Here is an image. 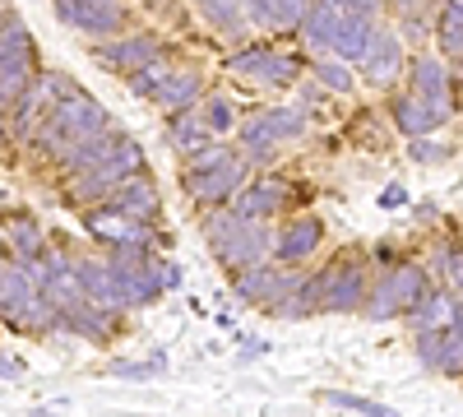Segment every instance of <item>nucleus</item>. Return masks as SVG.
I'll return each instance as SVG.
<instances>
[{
	"label": "nucleus",
	"instance_id": "obj_1",
	"mask_svg": "<svg viewBox=\"0 0 463 417\" xmlns=\"http://www.w3.org/2000/svg\"><path fill=\"white\" fill-rule=\"evenodd\" d=\"M102 130H111L107 107L93 93H84V89H70L65 98H56V107L47 111V121L28 135V148L56 163L65 148L84 144V139H98Z\"/></svg>",
	"mask_w": 463,
	"mask_h": 417
},
{
	"label": "nucleus",
	"instance_id": "obj_2",
	"mask_svg": "<svg viewBox=\"0 0 463 417\" xmlns=\"http://www.w3.org/2000/svg\"><path fill=\"white\" fill-rule=\"evenodd\" d=\"M135 172H144V148H139V139H130V135L121 130V135H116V144L107 148L93 167L65 176V200L80 204V209L102 204L116 185H121L126 176H135Z\"/></svg>",
	"mask_w": 463,
	"mask_h": 417
},
{
	"label": "nucleus",
	"instance_id": "obj_3",
	"mask_svg": "<svg viewBox=\"0 0 463 417\" xmlns=\"http://www.w3.org/2000/svg\"><path fill=\"white\" fill-rule=\"evenodd\" d=\"M237 135H241L246 163H250V167H255V163L269 167V163H274V148H279V144L306 135V111H301V107H269V111H255L250 121L237 126Z\"/></svg>",
	"mask_w": 463,
	"mask_h": 417
},
{
	"label": "nucleus",
	"instance_id": "obj_4",
	"mask_svg": "<svg viewBox=\"0 0 463 417\" xmlns=\"http://www.w3.org/2000/svg\"><path fill=\"white\" fill-rule=\"evenodd\" d=\"M427 288H431V279H427V270H421V264H390V270L375 279V288H366L362 311H366L371 320H394V316H403Z\"/></svg>",
	"mask_w": 463,
	"mask_h": 417
},
{
	"label": "nucleus",
	"instance_id": "obj_5",
	"mask_svg": "<svg viewBox=\"0 0 463 417\" xmlns=\"http://www.w3.org/2000/svg\"><path fill=\"white\" fill-rule=\"evenodd\" d=\"M227 74H241L246 84H264V89H292L301 80V61L288 56V52H274L269 43H246L241 52H232L222 61Z\"/></svg>",
	"mask_w": 463,
	"mask_h": 417
},
{
	"label": "nucleus",
	"instance_id": "obj_6",
	"mask_svg": "<svg viewBox=\"0 0 463 417\" xmlns=\"http://www.w3.org/2000/svg\"><path fill=\"white\" fill-rule=\"evenodd\" d=\"M246 176H250V163H246V154L237 148L232 158H222L213 167H200V172H185L181 167V191L195 200L200 209H213V204H232V195L246 185Z\"/></svg>",
	"mask_w": 463,
	"mask_h": 417
},
{
	"label": "nucleus",
	"instance_id": "obj_7",
	"mask_svg": "<svg viewBox=\"0 0 463 417\" xmlns=\"http://www.w3.org/2000/svg\"><path fill=\"white\" fill-rule=\"evenodd\" d=\"M297 279L301 274H288L279 260H260L232 274V292H237L241 307H274V301H283L297 288Z\"/></svg>",
	"mask_w": 463,
	"mask_h": 417
},
{
	"label": "nucleus",
	"instance_id": "obj_8",
	"mask_svg": "<svg viewBox=\"0 0 463 417\" xmlns=\"http://www.w3.org/2000/svg\"><path fill=\"white\" fill-rule=\"evenodd\" d=\"M209 251H213V260L222 264L227 274H237V270H246V264L274 260V227H264V218H241L237 232L222 237Z\"/></svg>",
	"mask_w": 463,
	"mask_h": 417
},
{
	"label": "nucleus",
	"instance_id": "obj_9",
	"mask_svg": "<svg viewBox=\"0 0 463 417\" xmlns=\"http://www.w3.org/2000/svg\"><path fill=\"white\" fill-rule=\"evenodd\" d=\"M417 362L427 371H445V375H463V307L449 316V325L440 329H417L412 338Z\"/></svg>",
	"mask_w": 463,
	"mask_h": 417
},
{
	"label": "nucleus",
	"instance_id": "obj_10",
	"mask_svg": "<svg viewBox=\"0 0 463 417\" xmlns=\"http://www.w3.org/2000/svg\"><path fill=\"white\" fill-rule=\"evenodd\" d=\"M56 19L74 33H89V37H111L126 28V5L121 0H52Z\"/></svg>",
	"mask_w": 463,
	"mask_h": 417
},
{
	"label": "nucleus",
	"instance_id": "obj_11",
	"mask_svg": "<svg viewBox=\"0 0 463 417\" xmlns=\"http://www.w3.org/2000/svg\"><path fill=\"white\" fill-rule=\"evenodd\" d=\"M163 56H167V47L153 33H126V37H116V43L93 47V61L102 70H111V74H121V80L135 74L139 65H148V61H163Z\"/></svg>",
	"mask_w": 463,
	"mask_h": 417
},
{
	"label": "nucleus",
	"instance_id": "obj_12",
	"mask_svg": "<svg viewBox=\"0 0 463 417\" xmlns=\"http://www.w3.org/2000/svg\"><path fill=\"white\" fill-rule=\"evenodd\" d=\"M288 200H292V181H283L274 172H260V176H246V185L232 195V209H237L241 218H264L269 223L274 213L288 209Z\"/></svg>",
	"mask_w": 463,
	"mask_h": 417
},
{
	"label": "nucleus",
	"instance_id": "obj_13",
	"mask_svg": "<svg viewBox=\"0 0 463 417\" xmlns=\"http://www.w3.org/2000/svg\"><path fill=\"white\" fill-rule=\"evenodd\" d=\"M107 204L116 209V213H126V218H135V223H153L158 218V209H163V195H158V181H153V172L144 167V172H135V176H126L116 191L107 195Z\"/></svg>",
	"mask_w": 463,
	"mask_h": 417
},
{
	"label": "nucleus",
	"instance_id": "obj_14",
	"mask_svg": "<svg viewBox=\"0 0 463 417\" xmlns=\"http://www.w3.org/2000/svg\"><path fill=\"white\" fill-rule=\"evenodd\" d=\"M362 301H366V264H362V260L329 264V279H325L320 311H357Z\"/></svg>",
	"mask_w": 463,
	"mask_h": 417
},
{
	"label": "nucleus",
	"instance_id": "obj_15",
	"mask_svg": "<svg viewBox=\"0 0 463 417\" xmlns=\"http://www.w3.org/2000/svg\"><path fill=\"white\" fill-rule=\"evenodd\" d=\"M320 246H325V223L311 218V213H297L288 227L274 232V260L279 264H301V260H311Z\"/></svg>",
	"mask_w": 463,
	"mask_h": 417
},
{
	"label": "nucleus",
	"instance_id": "obj_16",
	"mask_svg": "<svg viewBox=\"0 0 463 417\" xmlns=\"http://www.w3.org/2000/svg\"><path fill=\"white\" fill-rule=\"evenodd\" d=\"M357 65H362V74H366V84H375V89L394 84V80H399V70H403V43H399V33L375 28L371 47H366V56H362Z\"/></svg>",
	"mask_w": 463,
	"mask_h": 417
},
{
	"label": "nucleus",
	"instance_id": "obj_17",
	"mask_svg": "<svg viewBox=\"0 0 463 417\" xmlns=\"http://www.w3.org/2000/svg\"><path fill=\"white\" fill-rule=\"evenodd\" d=\"M33 292H37V283H33V274L24 270V260L0 255V325H10V320L28 307Z\"/></svg>",
	"mask_w": 463,
	"mask_h": 417
},
{
	"label": "nucleus",
	"instance_id": "obj_18",
	"mask_svg": "<svg viewBox=\"0 0 463 417\" xmlns=\"http://www.w3.org/2000/svg\"><path fill=\"white\" fill-rule=\"evenodd\" d=\"M200 98H204V74H200V70H176V65L163 74L158 93H153V102H158L163 111H185V107H200Z\"/></svg>",
	"mask_w": 463,
	"mask_h": 417
},
{
	"label": "nucleus",
	"instance_id": "obj_19",
	"mask_svg": "<svg viewBox=\"0 0 463 417\" xmlns=\"http://www.w3.org/2000/svg\"><path fill=\"white\" fill-rule=\"evenodd\" d=\"M371 37H375V14H357V10H343L338 28H334V56L338 61H362L366 47H371Z\"/></svg>",
	"mask_w": 463,
	"mask_h": 417
},
{
	"label": "nucleus",
	"instance_id": "obj_20",
	"mask_svg": "<svg viewBox=\"0 0 463 417\" xmlns=\"http://www.w3.org/2000/svg\"><path fill=\"white\" fill-rule=\"evenodd\" d=\"M412 93L449 117V74H445L440 56H417L412 61Z\"/></svg>",
	"mask_w": 463,
	"mask_h": 417
},
{
	"label": "nucleus",
	"instance_id": "obj_21",
	"mask_svg": "<svg viewBox=\"0 0 463 417\" xmlns=\"http://www.w3.org/2000/svg\"><path fill=\"white\" fill-rule=\"evenodd\" d=\"M390 111H394V130H399V135H408V139H412V135H431V130H440V126L449 121L445 111H436L431 102H421L417 93L394 98V107H390Z\"/></svg>",
	"mask_w": 463,
	"mask_h": 417
},
{
	"label": "nucleus",
	"instance_id": "obj_22",
	"mask_svg": "<svg viewBox=\"0 0 463 417\" xmlns=\"http://www.w3.org/2000/svg\"><path fill=\"white\" fill-rule=\"evenodd\" d=\"M74 274H80L84 292L98 301V307H107V311H116V316L126 311V307H121V288H116V274H111L107 260H74Z\"/></svg>",
	"mask_w": 463,
	"mask_h": 417
},
{
	"label": "nucleus",
	"instance_id": "obj_23",
	"mask_svg": "<svg viewBox=\"0 0 463 417\" xmlns=\"http://www.w3.org/2000/svg\"><path fill=\"white\" fill-rule=\"evenodd\" d=\"M209 139H218V135L200 121V111H195V107L172 111V117H167V144L176 148L181 158H185V154H195V148H204Z\"/></svg>",
	"mask_w": 463,
	"mask_h": 417
},
{
	"label": "nucleus",
	"instance_id": "obj_24",
	"mask_svg": "<svg viewBox=\"0 0 463 417\" xmlns=\"http://www.w3.org/2000/svg\"><path fill=\"white\" fill-rule=\"evenodd\" d=\"M454 311H458V301H454L449 292H431V288H427L403 316H408V325H412V334H417V329H440V325H449Z\"/></svg>",
	"mask_w": 463,
	"mask_h": 417
},
{
	"label": "nucleus",
	"instance_id": "obj_25",
	"mask_svg": "<svg viewBox=\"0 0 463 417\" xmlns=\"http://www.w3.org/2000/svg\"><path fill=\"white\" fill-rule=\"evenodd\" d=\"M338 19H343V10L334 5V0H311V10H306V19H301V37L311 47H320V52H329V43H334V28H338Z\"/></svg>",
	"mask_w": 463,
	"mask_h": 417
},
{
	"label": "nucleus",
	"instance_id": "obj_26",
	"mask_svg": "<svg viewBox=\"0 0 463 417\" xmlns=\"http://www.w3.org/2000/svg\"><path fill=\"white\" fill-rule=\"evenodd\" d=\"M5 246H10V255H14V260H33V255H43V251H47V232H43V223L14 213V218H10V227H5Z\"/></svg>",
	"mask_w": 463,
	"mask_h": 417
},
{
	"label": "nucleus",
	"instance_id": "obj_27",
	"mask_svg": "<svg viewBox=\"0 0 463 417\" xmlns=\"http://www.w3.org/2000/svg\"><path fill=\"white\" fill-rule=\"evenodd\" d=\"M116 135H121V130L111 126V130H102L98 139H84V144L65 148V154L56 158V172H61V176H70V172H84V167H93V163H98V158L107 154V148L116 144Z\"/></svg>",
	"mask_w": 463,
	"mask_h": 417
},
{
	"label": "nucleus",
	"instance_id": "obj_28",
	"mask_svg": "<svg viewBox=\"0 0 463 417\" xmlns=\"http://www.w3.org/2000/svg\"><path fill=\"white\" fill-rule=\"evenodd\" d=\"M195 5H200V14H204L222 37H232V43H237V37L250 28L246 14H241V0H195Z\"/></svg>",
	"mask_w": 463,
	"mask_h": 417
},
{
	"label": "nucleus",
	"instance_id": "obj_29",
	"mask_svg": "<svg viewBox=\"0 0 463 417\" xmlns=\"http://www.w3.org/2000/svg\"><path fill=\"white\" fill-rule=\"evenodd\" d=\"M200 121L222 139V135H232V130H237V102H232V98H222V93H209V98H200Z\"/></svg>",
	"mask_w": 463,
	"mask_h": 417
},
{
	"label": "nucleus",
	"instance_id": "obj_30",
	"mask_svg": "<svg viewBox=\"0 0 463 417\" xmlns=\"http://www.w3.org/2000/svg\"><path fill=\"white\" fill-rule=\"evenodd\" d=\"M436 37H440L445 56H463V0H445V5H440Z\"/></svg>",
	"mask_w": 463,
	"mask_h": 417
},
{
	"label": "nucleus",
	"instance_id": "obj_31",
	"mask_svg": "<svg viewBox=\"0 0 463 417\" xmlns=\"http://www.w3.org/2000/svg\"><path fill=\"white\" fill-rule=\"evenodd\" d=\"M200 227H204V242L218 246L222 237H232L241 227V213L232 204H213V209H200Z\"/></svg>",
	"mask_w": 463,
	"mask_h": 417
},
{
	"label": "nucleus",
	"instance_id": "obj_32",
	"mask_svg": "<svg viewBox=\"0 0 463 417\" xmlns=\"http://www.w3.org/2000/svg\"><path fill=\"white\" fill-rule=\"evenodd\" d=\"M172 70V56H163V61H148V65H139L135 74H126V89L135 93V98H148L153 102V93H158V84H163V74Z\"/></svg>",
	"mask_w": 463,
	"mask_h": 417
},
{
	"label": "nucleus",
	"instance_id": "obj_33",
	"mask_svg": "<svg viewBox=\"0 0 463 417\" xmlns=\"http://www.w3.org/2000/svg\"><path fill=\"white\" fill-rule=\"evenodd\" d=\"M329 408H347V412H366V417H394L390 403H380V399H366V394H347V390H325L320 394Z\"/></svg>",
	"mask_w": 463,
	"mask_h": 417
},
{
	"label": "nucleus",
	"instance_id": "obj_34",
	"mask_svg": "<svg viewBox=\"0 0 463 417\" xmlns=\"http://www.w3.org/2000/svg\"><path fill=\"white\" fill-rule=\"evenodd\" d=\"M316 84L325 89V93H353V70H347V61H320L316 65Z\"/></svg>",
	"mask_w": 463,
	"mask_h": 417
},
{
	"label": "nucleus",
	"instance_id": "obj_35",
	"mask_svg": "<svg viewBox=\"0 0 463 417\" xmlns=\"http://www.w3.org/2000/svg\"><path fill=\"white\" fill-rule=\"evenodd\" d=\"M158 371H167L163 353H153L148 362H111L107 366V375H121V381H148V375H158Z\"/></svg>",
	"mask_w": 463,
	"mask_h": 417
},
{
	"label": "nucleus",
	"instance_id": "obj_36",
	"mask_svg": "<svg viewBox=\"0 0 463 417\" xmlns=\"http://www.w3.org/2000/svg\"><path fill=\"white\" fill-rule=\"evenodd\" d=\"M306 10H311V0H279V5H274V28L297 33L301 19H306Z\"/></svg>",
	"mask_w": 463,
	"mask_h": 417
},
{
	"label": "nucleus",
	"instance_id": "obj_37",
	"mask_svg": "<svg viewBox=\"0 0 463 417\" xmlns=\"http://www.w3.org/2000/svg\"><path fill=\"white\" fill-rule=\"evenodd\" d=\"M274 5L279 0H241V14L250 28H274Z\"/></svg>",
	"mask_w": 463,
	"mask_h": 417
},
{
	"label": "nucleus",
	"instance_id": "obj_38",
	"mask_svg": "<svg viewBox=\"0 0 463 417\" xmlns=\"http://www.w3.org/2000/svg\"><path fill=\"white\" fill-rule=\"evenodd\" d=\"M408 154H412V163H440L449 148H445V144H431L427 135H412V139H408Z\"/></svg>",
	"mask_w": 463,
	"mask_h": 417
},
{
	"label": "nucleus",
	"instance_id": "obj_39",
	"mask_svg": "<svg viewBox=\"0 0 463 417\" xmlns=\"http://www.w3.org/2000/svg\"><path fill=\"white\" fill-rule=\"evenodd\" d=\"M384 5H390L399 19H412V14H421V10H427L431 0H384Z\"/></svg>",
	"mask_w": 463,
	"mask_h": 417
},
{
	"label": "nucleus",
	"instance_id": "obj_40",
	"mask_svg": "<svg viewBox=\"0 0 463 417\" xmlns=\"http://www.w3.org/2000/svg\"><path fill=\"white\" fill-rule=\"evenodd\" d=\"M338 10H357V14H375L380 10V0H334Z\"/></svg>",
	"mask_w": 463,
	"mask_h": 417
},
{
	"label": "nucleus",
	"instance_id": "obj_41",
	"mask_svg": "<svg viewBox=\"0 0 463 417\" xmlns=\"http://www.w3.org/2000/svg\"><path fill=\"white\" fill-rule=\"evenodd\" d=\"M380 204H384V209H403V204H408V191H403V185H390V191L380 195Z\"/></svg>",
	"mask_w": 463,
	"mask_h": 417
},
{
	"label": "nucleus",
	"instance_id": "obj_42",
	"mask_svg": "<svg viewBox=\"0 0 463 417\" xmlns=\"http://www.w3.org/2000/svg\"><path fill=\"white\" fill-rule=\"evenodd\" d=\"M163 283H167V292L181 288V264L176 260H163Z\"/></svg>",
	"mask_w": 463,
	"mask_h": 417
},
{
	"label": "nucleus",
	"instance_id": "obj_43",
	"mask_svg": "<svg viewBox=\"0 0 463 417\" xmlns=\"http://www.w3.org/2000/svg\"><path fill=\"white\" fill-rule=\"evenodd\" d=\"M0 375H5V381H19V375H24V366H19L14 357H5V353H0Z\"/></svg>",
	"mask_w": 463,
	"mask_h": 417
},
{
	"label": "nucleus",
	"instance_id": "obj_44",
	"mask_svg": "<svg viewBox=\"0 0 463 417\" xmlns=\"http://www.w3.org/2000/svg\"><path fill=\"white\" fill-rule=\"evenodd\" d=\"M0 255H10V246H5V232H0Z\"/></svg>",
	"mask_w": 463,
	"mask_h": 417
}]
</instances>
